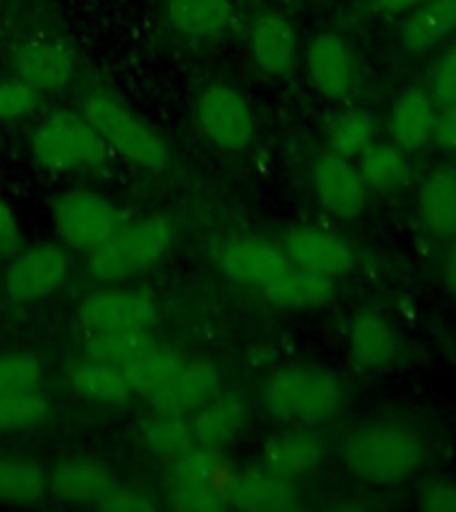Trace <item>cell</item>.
Segmentation results:
<instances>
[{
    "label": "cell",
    "mask_w": 456,
    "mask_h": 512,
    "mask_svg": "<svg viewBox=\"0 0 456 512\" xmlns=\"http://www.w3.org/2000/svg\"><path fill=\"white\" fill-rule=\"evenodd\" d=\"M344 467L368 486H398L414 478L430 456V443L406 422H371L350 432L342 446Z\"/></svg>",
    "instance_id": "1"
},
{
    "label": "cell",
    "mask_w": 456,
    "mask_h": 512,
    "mask_svg": "<svg viewBox=\"0 0 456 512\" xmlns=\"http://www.w3.org/2000/svg\"><path fill=\"white\" fill-rule=\"evenodd\" d=\"M262 403L275 419L288 424H323L342 414L350 403L339 374L318 366H286L264 382Z\"/></svg>",
    "instance_id": "2"
},
{
    "label": "cell",
    "mask_w": 456,
    "mask_h": 512,
    "mask_svg": "<svg viewBox=\"0 0 456 512\" xmlns=\"http://www.w3.org/2000/svg\"><path fill=\"white\" fill-rule=\"evenodd\" d=\"M176 235V224L166 216L123 224L104 246L88 254V272L102 283L134 278L139 272L150 270L174 248Z\"/></svg>",
    "instance_id": "3"
},
{
    "label": "cell",
    "mask_w": 456,
    "mask_h": 512,
    "mask_svg": "<svg viewBox=\"0 0 456 512\" xmlns=\"http://www.w3.org/2000/svg\"><path fill=\"white\" fill-rule=\"evenodd\" d=\"M32 158L48 171H88L102 166L107 142L80 112H54L43 118L30 139Z\"/></svg>",
    "instance_id": "4"
},
{
    "label": "cell",
    "mask_w": 456,
    "mask_h": 512,
    "mask_svg": "<svg viewBox=\"0 0 456 512\" xmlns=\"http://www.w3.org/2000/svg\"><path fill=\"white\" fill-rule=\"evenodd\" d=\"M80 115L96 128L107 147L147 171L168 166V144L123 104L104 94H91L80 102Z\"/></svg>",
    "instance_id": "5"
},
{
    "label": "cell",
    "mask_w": 456,
    "mask_h": 512,
    "mask_svg": "<svg viewBox=\"0 0 456 512\" xmlns=\"http://www.w3.org/2000/svg\"><path fill=\"white\" fill-rule=\"evenodd\" d=\"M128 224L126 211L96 192H64L54 203V227L64 246L91 254Z\"/></svg>",
    "instance_id": "6"
},
{
    "label": "cell",
    "mask_w": 456,
    "mask_h": 512,
    "mask_svg": "<svg viewBox=\"0 0 456 512\" xmlns=\"http://www.w3.org/2000/svg\"><path fill=\"white\" fill-rule=\"evenodd\" d=\"M195 120L208 142L222 150H246L256 136V120L246 96L227 83H211L195 102Z\"/></svg>",
    "instance_id": "7"
},
{
    "label": "cell",
    "mask_w": 456,
    "mask_h": 512,
    "mask_svg": "<svg viewBox=\"0 0 456 512\" xmlns=\"http://www.w3.org/2000/svg\"><path fill=\"white\" fill-rule=\"evenodd\" d=\"M304 67L312 88L326 102H347L360 83L358 56L336 32H320L307 43Z\"/></svg>",
    "instance_id": "8"
},
{
    "label": "cell",
    "mask_w": 456,
    "mask_h": 512,
    "mask_svg": "<svg viewBox=\"0 0 456 512\" xmlns=\"http://www.w3.org/2000/svg\"><path fill=\"white\" fill-rule=\"evenodd\" d=\"M70 272V256L56 243L16 251L8 262L3 288L14 302H43L62 286Z\"/></svg>",
    "instance_id": "9"
},
{
    "label": "cell",
    "mask_w": 456,
    "mask_h": 512,
    "mask_svg": "<svg viewBox=\"0 0 456 512\" xmlns=\"http://www.w3.org/2000/svg\"><path fill=\"white\" fill-rule=\"evenodd\" d=\"M80 318L88 331H150L158 304L136 288H99L83 296Z\"/></svg>",
    "instance_id": "10"
},
{
    "label": "cell",
    "mask_w": 456,
    "mask_h": 512,
    "mask_svg": "<svg viewBox=\"0 0 456 512\" xmlns=\"http://www.w3.org/2000/svg\"><path fill=\"white\" fill-rule=\"evenodd\" d=\"M208 259L227 278L259 288H264L286 267H291L286 248L275 246L272 240L264 238L219 240L208 251Z\"/></svg>",
    "instance_id": "11"
},
{
    "label": "cell",
    "mask_w": 456,
    "mask_h": 512,
    "mask_svg": "<svg viewBox=\"0 0 456 512\" xmlns=\"http://www.w3.org/2000/svg\"><path fill=\"white\" fill-rule=\"evenodd\" d=\"M286 254L288 262L302 270L318 272L326 278H342L347 272H352L358 256L355 248L334 230L326 227H315V224H304V227H294L286 235Z\"/></svg>",
    "instance_id": "12"
},
{
    "label": "cell",
    "mask_w": 456,
    "mask_h": 512,
    "mask_svg": "<svg viewBox=\"0 0 456 512\" xmlns=\"http://www.w3.org/2000/svg\"><path fill=\"white\" fill-rule=\"evenodd\" d=\"M312 190L328 214L355 219L366 208V182L350 158L328 150L312 166Z\"/></svg>",
    "instance_id": "13"
},
{
    "label": "cell",
    "mask_w": 456,
    "mask_h": 512,
    "mask_svg": "<svg viewBox=\"0 0 456 512\" xmlns=\"http://www.w3.org/2000/svg\"><path fill=\"white\" fill-rule=\"evenodd\" d=\"M347 352L360 371H387L398 366L406 344L382 312L360 310L347 328Z\"/></svg>",
    "instance_id": "14"
},
{
    "label": "cell",
    "mask_w": 456,
    "mask_h": 512,
    "mask_svg": "<svg viewBox=\"0 0 456 512\" xmlns=\"http://www.w3.org/2000/svg\"><path fill=\"white\" fill-rule=\"evenodd\" d=\"M11 70L40 91H54L75 75V51L62 40H27L11 51Z\"/></svg>",
    "instance_id": "15"
},
{
    "label": "cell",
    "mask_w": 456,
    "mask_h": 512,
    "mask_svg": "<svg viewBox=\"0 0 456 512\" xmlns=\"http://www.w3.org/2000/svg\"><path fill=\"white\" fill-rule=\"evenodd\" d=\"M251 59L262 72L283 78L291 75L299 64V38L294 24L278 11H262L248 32Z\"/></svg>",
    "instance_id": "16"
},
{
    "label": "cell",
    "mask_w": 456,
    "mask_h": 512,
    "mask_svg": "<svg viewBox=\"0 0 456 512\" xmlns=\"http://www.w3.org/2000/svg\"><path fill=\"white\" fill-rule=\"evenodd\" d=\"M294 480L280 478L270 470L232 472L224 486V502L248 512H283L296 507Z\"/></svg>",
    "instance_id": "17"
},
{
    "label": "cell",
    "mask_w": 456,
    "mask_h": 512,
    "mask_svg": "<svg viewBox=\"0 0 456 512\" xmlns=\"http://www.w3.org/2000/svg\"><path fill=\"white\" fill-rule=\"evenodd\" d=\"M248 422V406L240 392L216 390L190 414L195 446L222 448L238 438Z\"/></svg>",
    "instance_id": "18"
},
{
    "label": "cell",
    "mask_w": 456,
    "mask_h": 512,
    "mask_svg": "<svg viewBox=\"0 0 456 512\" xmlns=\"http://www.w3.org/2000/svg\"><path fill=\"white\" fill-rule=\"evenodd\" d=\"M435 118H438V110H435L432 94L419 86H408L392 102L390 115H387V131L400 150H424L432 142Z\"/></svg>",
    "instance_id": "19"
},
{
    "label": "cell",
    "mask_w": 456,
    "mask_h": 512,
    "mask_svg": "<svg viewBox=\"0 0 456 512\" xmlns=\"http://www.w3.org/2000/svg\"><path fill=\"white\" fill-rule=\"evenodd\" d=\"M112 488L110 467L96 459H64L51 467L46 480V491L70 504H99Z\"/></svg>",
    "instance_id": "20"
},
{
    "label": "cell",
    "mask_w": 456,
    "mask_h": 512,
    "mask_svg": "<svg viewBox=\"0 0 456 512\" xmlns=\"http://www.w3.org/2000/svg\"><path fill=\"white\" fill-rule=\"evenodd\" d=\"M323 459H326V448L310 430L278 432L262 448L264 470L288 480L315 475Z\"/></svg>",
    "instance_id": "21"
},
{
    "label": "cell",
    "mask_w": 456,
    "mask_h": 512,
    "mask_svg": "<svg viewBox=\"0 0 456 512\" xmlns=\"http://www.w3.org/2000/svg\"><path fill=\"white\" fill-rule=\"evenodd\" d=\"M219 384H222V371L211 360H184L174 379L147 403L160 411L192 414L200 403H206L219 390Z\"/></svg>",
    "instance_id": "22"
},
{
    "label": "cell",
    "mask_w": 456,
    "mask_h": 512,
    "mask_svg": "<svg viewBox=\"0 0 456 512\" xmlns=\"http://www.w3.org/2000/svg\"><path fill=\"white\" fill-rule=\"evenodd\" d=\"M419 219L422 227L438 240L456 238V168L438 166L422 179L419 187Z\"/></svg>",
    "instance_id": "23"
},
{
    "label": "cell",
    "mask_w": 456,
    "mask_h": 512,
    "mask_svg": "<svg viewBox=\"0 0 456 512\" xmlns=\"http://www.w3.org/2000/svg\"><path fill=\"white\" fill-rule=\"evenodd\" d=\"M334 294V278L302 270V267H294V264L264 286V296L275 307H283V310H315V307H323V304L331 302Z\"/></svg>",
    "instance_id": "24"
},
{
    "label": "cell",
    "mask_w": 456,
    "mask_h": 512,
    "mask_svg": "<svg viewBox=\"0 0 456 512\" xmlns=\"http://www.w3.org/2000/svg\"><path fill=\"white\" fill-rule=\"evenodd\" d=\"M456 32V0H430L408 16L400 30V43L411 54H424Z\"/></svg>",
    "instance_id": "25"
},
{
    "label": "cell",
    "mask_w": 456,
    "mask_h": 512,
    "mask_svg": "<svg viewBox=\"0 0 456 512\" xmlns=\"http://www.w3.org/2000/svg\"><path fill=\"white\" fill-rule=\"evenodd\" d=\"M168 22L187 38H216L232 22V0H168Z\"/></svg>",
    "instance_id": "26"
},
{
    "label": "cell",
    "mask_w": 456,
    "mask_h": 512,
    "mask_svg": "<svg viewBox=\"0 0 456 512\" xmlns=\"http://www.w3.org/2000/svg\"><path fill=\"white\" fill-rule=\"evenodd\" d=\"M70 384L80 398L107 403V406H120L134 395L123 368L94 358H83L70 368Z\"/></svg>",
    "instance_id": "27"
},
{
    "label": "cell",
    "mask_w": 456,
    "mask_h": 512,
    "mask_svg": "<svg viewBox=\"0 0 456 512\" xmlns=\"http://www.w3.org/2000/svg\"><path fill=\"white\" fill-rule=\"evenodd\" d=\"M184 360L187 358L171 350H160V347L152 344V347L139 352L136 358H131L120 368H123L128 384H131V392L139 395V398L150 400L174 379L176 371L184 366Z\"/></svg>",
    "instance_id": "28"
},
{
    "label": "cell",
    "mask_w": 456,
    "mask_h": 512,
    "mask_svg": "<svg viewBox=\"0 0 456 512\" xmlns=\"http://www.w3.org/2000/svg\"><path fill=\"white\" fill-rule=\"evenodd\" d=\"M142 443L150 448L152 454L176 459L187 448L195 446L190 427V414H176V411H160L152 408L150 416L142 419Z\"/></svg>",
    "instance_id": "29"
},
{
    "label": "cell",
    "mask_w": 456,
    "mask_h": 512,
    "mask_svg": "<svg viewBox=\"0 0 456 512\" xmlns=\"http://www.w3.org/2000/svg\"><path fill=\"white\" fill-rule=\"evenodd\" d=\"M376 139V118L368 110L347 107L331 115L326 126V142L331 152L344 158H358L368 144Z\"/></svg>",
    "instance_id": "30"
},
{
    "label": "cell",
    "mask_w": 456,
    "mask_h": 512,
    "mask_svg": "<svg viewBox=\"0 0 456 512\" xmlns=\"http://www.w3.org/2000/svg\"><path fill=\"white\" fill-rule=\"evenodd\" d=\"M171 483H195V486H214L224 494L232 470L219 454V448L192 446L176 459H171Z\"/></svg>",
    "instance_id": "31"
},
{
    "label": "cell",
    "mask_w": 456,
    "mask_h": 512,
    "mask_svg": "<svg viewBox=\"0 0 456 512\" xmlns=\"http://www.w3.org/2000/svg\"><path fill=\"white\" fill-rule=\"evenodd\" d=\"M358 171L366 187L374 190H392L406 182L408 160L406 150H400L395 142H374L358 155Z\"/></svg>",
    "instance_id": "32"
},
{
    "label": "cell",
    "mask_w": 456,
    "mask_h": 512,
    "mask_svg": "<svg viewBox=\"0 0 456 512\" xmlns=\"http://www.w3.org/2000/svg\"><path fill=\"white\" fill-rule=\"evenodd\" d=\"M46 494V478L38 464L19 456H0V502L35 504Z\"/></svg>",
    "instance_id": "33"
},
{
    "label": "cell",
    "mask_w": 456,
    "mask_h": 512,
    "mask_svg": "<svg viewBox=\"0 0 456 512\" xmlns=\"http://www.w3.org/2000/svg\"><path fill=\"white\" fill-rule=\"evenodd\" d=\"M147 347H152L150 331H88L83 352L86 358L123 366Z\"/></svg>",
    "instance_id": "34"
},
{
    "label": "cell",
    "mask_w": 456,
    "mask_h": 512,
    "mask_svg": "<svg viewBox=\"0 0 456 512\" xmlns=\"http://www.w3.org/2000/svg\"><path fill=\"white\" fill-rule=\"evenodd\" d=\"M48 400L43 392H19V395H0V432L32 430L48 419Z\"/></svg>",
    "instance_id": "35"
},
{
    "label": "cell",
    "mask_w": 456,
    "mask_h": 512,
    "mask_svg": "<svg viewBox=\"0 0 456 512\" xmlns=\"http://www.w3.org/2000/svg\"><path fill=\"white\" fill-rule=\"evenodd\" d=\"M43 368L30 352H0V395L40 390Z\"/></svg>",
    "instance_id": "36"
},
{
    "label": "cell",
    "mask_w": 456,
    "mask_h": 512,
    "mask_svg": "<svg viewBox=\"0 0 456 512\" xmlns=\"http://www.w3.org/2000/svg\"><path fill=\"white\" fill-rule=\"evenodd\" d=\"M224 494L214 486L174 483L166 496V507L179 512H216L224 507Z\"/></svg>",
    "instance_id": "37"
},
{
    "label": "cell",
    "mask_w": 456,
    "mask_h": 512,
    "mask_svg": "<svg viewBox=\"0 0 456 512\" xmlns=\"http://www.w3.org/2000/svg\"><path fill=\"white\" fill-rule=\"evenodd\" d=\"M40 88L30 86L22 78L0 80V120L27 118L30 112L38 110Z\"/></svg>",
    "instance_id": "38"
},
{
    "label": "cell",
    "mask_w": 456,
    "mask_h": 512,
    "mask_svg": "<svg viewBox=\"0 0 456 512\" xmlns=\"http://www.w3.org/2000/svg\"><path fill=\"white\" fill-rule=\"evenodd\" d=\"M430 94L435 104H446L456 99V43H451L438 59V64L432 67Z\"/></svg>",
    "instance_id": "39"
},
{
    "label": "cell",
    "mask_w": 456,
    "mask_h": 512,
    "mask_svg": "<svg viewBox=\"0 0 456 512\" xmlns=\"http://www.w3.org/2000/svg\"><path fill=\"white\" fill-rule=\"evenodd\" d=\"M96 507L104 512H152L158 510V502L139 488H112Z\"/></svg>",
    "instance_id": "40"
},
{
    "label": "cell",
    "mask_w": 456,
    "mask_h": 512,
    "mask_svg": "<svg viewBox=\"0 0 456 512\" xmlns=\"http://www.w3.org/2000/svg\"><path fill=\"white\" fill-rule=\"evenodd\" d=\"M416 504L427 512H456V480H432L419 491Z\"/></svg>",
    "instance_id": "41"
},
{
    "label": "cell",
    "mask_w": 456,
    "mask_h": 512,
    "mask_svg": "<svg viewBox=\"0 0 456 512\" xmlns=\"http://www.w3.org/2000/svg\"><path fill=\"white\" fill-rule=\"evenodd\" d=\"M432 142L438 144L440 150L456 152V99L454 102L440 104L438 118H435V131H432Z\"/></svg>",
    "instance_id": "42"
},
{
    "label": "cell",
    "mask_w": 456,
    "mask_h": 512,
    "mask_svg": "<svg viewBox=\"0 0 456 512\" xmlns=\"http://www.w3.org/2000/svg\"><path fill=\"white\" fill-rule=\"evenodd\" d=\"M22 246V230L16 222L14 211L8 208V203L0 198V259L14 256Z\"/></svg>",
    "instance_id": "43"
},
{
    "label": "cell",
    "mask_w": 456,
    "mask_h": 512,
    "mask_svg": "<svg viewBox=\"0 0 456 512\" xmlns=\"http://www.w3.org/2000/svg\"><path fill=\"white\" fill-rule=\"evenodd\" d=\"M422 0H376V6L382 8L384 14H406L416 8Z\"/></svg>",
    "instance_id": "44"
},
{
    "label": "cell",
    "mask_w": 456,
    "mask_h": 512,
    "mask_svg": "<svg viewBox=\"0 0 456 512\" xmlns=\"http://www.w3.org/2000/svg\"><path fill=\"white\" fill-rule=\"evenodd\" d=\"M443 280H446V288L451 294L456 296V238H454V248H451V254H448L446 262V272H443Z\"/></svg>",
    "instance_id": "45"
}]
</instances>
